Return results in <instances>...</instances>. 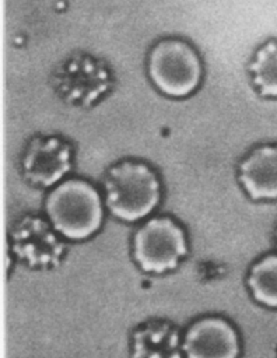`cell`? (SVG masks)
Segmentation results:
<instances>
[{
  "instance_id": "7a4b0ae2",
  "label": "cell",
  "mask_w": 277,
  "mask_h": 358,
  "mask_svg": "<svg viewBox=\"0 0 277 358\" xmlns=\"http://www.w3.org/2000/svg\"><path fill=\"white\" fill-rule=\"evenodd\" d=\"M45 210L53 228L73 241L95 234L104 218L99 193L83 179H67L57 185L48 194Z\"/></svg>"
},
{
  "instance_id": "6da1fadb",
  "label": "cell",
  "mask_w": 277,
  "mask_h": 358,
  "mask_svg": "<svg viewBox=\"0 0 277 358\" xmlns=\"http://www.w3.org/2000/svg\"><path fill=\"white\" fill-rule=\"evenodd\" d=\"M104 189L109 211L127 222L147 217L159 201V180L155 172L138 161H122L111 166Z\"/></svg>"
},
{
  "instance_id": "3957f363",
  "label": "cell",
  "mask_w": 277,
  "mask_h": 358,
  "mask_svg": "<svg viewBox=\"0 0 277 358\" xmlns=\"http://www.w3.org/2000/svg\"><path fill=\"white\" fill-rule=\"evenodd\" d=\"M147 70L152 84L172 98L190 95L199 87L203 71L196 50L176 38L162 39L151 48Z\"/></svg>"
},
{
  "instance_id": "30bf717a",
  "label": "cell",
  "mask_w": 277,
  "mask_h": 358,
  "mask_svg": "<svg viewBox=\"0 0 277 358\" xmlns=\"http://www.w3.org/2000/svg\"><path fill=\"white\" fill-rule=\"evenodd\" d=\"M248 285L257 302L277 308V255H269L252 266Z\"/></svg>"
},
{
  "instance_id": "8992f818",
  "label": "cell",
  "mask_w": 277,
  "mask_h": 358,
  "mask_svg": "<svg viewBox=\"0 0 277 358\" xmlns=\"http://www.w3.org/2000/svg\"><path fill=\"white\" fill-rule=\"evenodd\" d=\"M71 168V148L59 137H35L29 141L24 158L25 179L42 187L57 183Z\"/></svg>"
},
{
  "instance_id": "9c48e42d",
  "label": "cell",
  "mask_w": 277,
  "mask_h": 358,
  "mask_svg": "<svg viewBox=\"0 0 277 358\" xmlns=\"http://www.w3.org/2000/svg\"><path fill=\"white\" fill-rule=\"evenodd\" d=\"M249 73L260 96L277 98V39H269L257 48Z\"/></svg>"
},
{
  "instance_id": "5b68a950",
  "label": "cell",
  "mask_w": 277,
  "mask_h": 358,
  "mask_svg": "<svg viewBox=\"0 0 277 358\" xmlns=\"http://www.w3.org/2000/svg\"><path fill=\"white\" fill-rule=\"evenodd\" d=\"M111 84V74L104 63L85 53L71 55L53 71L55 90L64 102L74 106L92 105Z\"/></svg>"
},
{
  "instance_id": "277c9868",
  "label": "cell",
  "mask_w": 277,
  "mask_h": 358,
  "mask_svg": "<svg viewBox=\"0 0 277 358\" xmlns=\"http://www.w3.org/2000/svg\"><path fill=\"white\" fill-rule=\"evenodd\" d=\"M134 259L147 273H164L178 266L186 255L182 228L168 217H157L141 225L133 239Z\"/></svg>"
},
{
  "instance_id": "8fae6325",
  "label": "cell",
  "mask_w": 277,
  "mask_h": 358,
  "mask_svg": "<svg viewBox=\"0 0 277 358\" xmlns=\"http://www.w3.org/2000/svg\"><path fill=\"white\" fill-rule=\"evenodd\" d=\"M276 238H277V229H276Z\"/></svg>"
},
{
  "instance_id": "ba28073f",
  "label": "cell",
  "mask_w": 277,
  "mask_h": 358,
  "mask_svg": "<svg viewBox=\"0 0 277 358\" xmlns=\"http://www.w3.org/2000/svg\"><path fill=\"white\" fill-rule=\"evenodd\" d=\"M238 180L252 200L277 199V144L253 148L238 166Z\"/></svg>"
},
{
  "instance_id": "52a82bcc",
  "label": "cell",
  "mask_w": 277,
  "mask_h": 358,
  "mask_svg": "<svg viewBox=\"0 0 277 358\" xmlns=\"http://www.w3.org/2000/svg\"><path fill=\"white\" fill-rule=\"evenodd\" d=\"M186 358H236L238 337L222 319L206 317L193 323L185 334Z\"/></svg>"
}]
</instances>
